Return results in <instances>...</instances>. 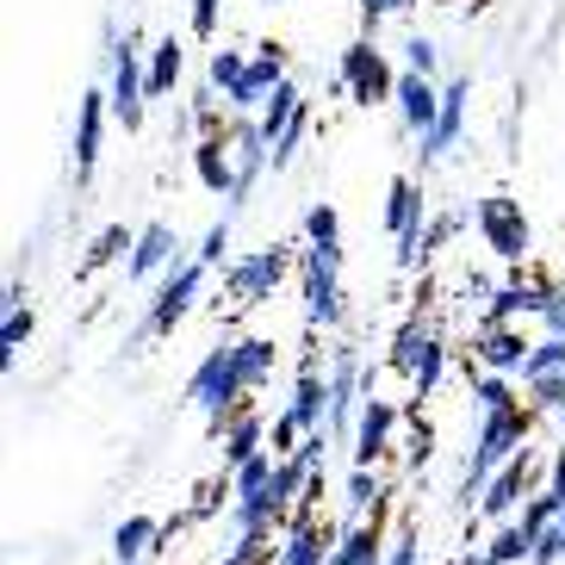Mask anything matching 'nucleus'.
Here are the masks:
<instances>
[{
  "mask_svg": "<svg viewBox=\"0 0 565 565\" xmlns=\"http://www.w3.org/2000/svg\"><path fill=\"white\" fill-rule=\"evenodd\" d=\"M274 553H280L274 534H236V547L224 553V565H274Z\"/></svg>",
  "mask_w": 565,
  "mask_h": 565,
  "instance_id": "nucleus-37",
  "label": "nucleus"
},
{
  "mask_svg": "<svg viewBox=\"0 0 565 565\" xmlns=\"http://www.w3.org/2000/svg\"><path fill=\"white\" fill-rule=\"evenodd\" d=\"M280 82H286V51H280V44H255L249 75H243V87H236V94H224V106H231V113H243V118H262V106L280 94Z\"/></svg>",
  "mask_w": 565,
  "mask_h": 565,
  "instance_id": "nucleus-11",
  "label": "nucleus"
},
{
  "mask_svg": "<svg viewBox=\"0 0 565 565\" xmlns=\"http://www.w3.org/2000/svg\"><path fill=\"white\" fill-rule=\"evenodd\" d=\"M286 416H292L305 435H330V380L317 373L311 354H299V385H292V404H286Z\"/></svg>",
  "mask_w": 565,
  "mask_h": 565,
  "instance_id": "nucleus-17",
  "label": "nucleus"
},
{
  "mask_svg": "<svg viewBox=\"0 0 565 565\" xmlns=\"http://www.w3.org/2000/svg\"><path fill=\"white\" fill-rule=\"evenodd\" d=\"M106 113H113V94H87L82 113H75V181H94L100 168V131H106Z\"/></svg>",
  "mask_w": 565,
  "mask_h": 565,
  "instance_id": "nucleus-20",
  "label": "nucleus"
},
{
  "mask_svg": "<svg viewBox=\"0 0 565 565\" xmlns=\"http://www.w3.org/2000/svg\"><path fill=\"white\" fill-rule=\"evenodd\" d=\"M385 565H423V541H416L411 522H404V529L392 534V547H385Z\"/></svg>",
  "mask_w": 565,
  "mask_h": 565,
  "instance_id": "nucleus-43",
  "label": "nucleus"
},
{
  "mask_svg": "<svg viewBox=\"0 0 565 565\" xmlns=\"http://www.w3.org/2000/svg\"><path fill=\"white\" fill-rule=\"evenodd\" d=\"M460 565H491V553H484V547H479V553H466V559H460Z\"/></svg>",
  "mask_w": 565,
  "mask_h": 565,
  "instance_id": "nucleus-54",
  "label": "nucleus"
},
{
  "mask_svg": "<svg viewBox=\"0 0 565 565\" xmlns=\"http://www.w3.org/2000/svg\"><path fill=\"white\" fill-rule=\"evenodd\" d=\"M335 541L342 534H330L323 522H317V510H292L286 515V534H280V553H274V565H330Z\"/></svg>",
  "mask_w": 565,
  "mask_h": 565,
  "instance_id": "nucleus-13",
  "label": "nucleus"
},
{
  "mask_svg": "<svg viewBox=\"0 0 565 565\" xmlns=\"http://www.w3.org/2000/svg\"><path fill=\"white\" fill-rule=\"evenodd\" d=\"M466 94H472V75H454L448 87H441V125H435L429 137H423V162H441V156L454 150V137L466 131Z\"/></svg>",
  "mask_w": 565,
  "mask_h": 565,
  "instance_id": "nucleus-21",
  "label": "nucleus"
},
{
  "mask_svg": "<svg viewBox=\"0 0 565 565\" xmlns=\"http://www.w3.org/2000/svg\"><path fill=\"white\" fill-rule=\"evenodd\" d=\"M205 274H212V267H200V262L168 267L162 286H156V299H150V317H143V330H137V335H168V330H174V323L193 311V299L205 292Z\"/></svg>",
  "mask_w": 565,
  "mask_h": 565,
  "instance_id": "nucleus-7",
  "label": "nucleus"
},
{
  "mask_svg": "<svg viewBox=\"0 0 565 565\" xmlns=\"http://www.w3.org/2000/svg\"><path fill=\"white\" fill-rule=\"evenodd\" d=\"M342 510H349V522H361L366 510L385 515V479H380V466H354L349 491H342Z\"/></svg>",
  "mask_w": 565,
  "mask_h": 565,
  "instance_id": "nucleus-29",
  "label": "nucleus"
},
{
  "mask_svg": "<svg viewBox=\"0 0 565 565\" xmlns=\"http://www.w3.org/2000/svg\"><path fill=\"white\" fill-rule=\"evenodd\" d=\"M547 491H553V498L565 503V441H559V448H553V460H547Z\"/></svg>",
  "mask_w": 565,
  "mask_h": 565,
  "instance_id": "nucleus-52",
  "label": "nucleus"
},
{
  "mask_svg": "<svg viewBox=\"0 0 565 565\" xmlns=\"http://www.w3.org/2000/svg\"><path fill=\"white\" fill-rule=\"evenodd\" d=\"M274 361H280L274 335H243V342H236V373H243L249 392H262V385L274 380Z\"/></svg>",
  "mask_w": 565,
  "mask_h": 565,
  "instance_id": "nucleus-28",
  "label": "nucleus"
},
{
  "mask_svg": "<svg viewBox=\"0 0 565 565\" xmlns=\"http://www.w3.org/2000/svg\"><path fill=\"white\" fill-rule=\"evenodd\" d=\"M255 454H274L267 448V423H262V411H249V404H243V411L231 416V429H224V466H249Z\"/></svg>",
  "mask_w": 565,
  "mask_h": 565,
  "instance_id": "nucleus-25",
  "label": "nucleus"
},
{
  "mask_svg": "<svg viewBox=\"0 0 565 565\" xmlns=\"http://www.w3.org/2000/svg\"><path fill=\"white\" fill-rule=\"evenodd\" d=\"M335 82H342V94H354V106L398 100V75H392V63L380 56V44H373V38H361V44H349V51H342Z\"/></svg>",
  "mask_w": 565,
  "mask_h": 565,
  "instance_id": "nucleus-6",
  "label": "nucleus"
},
{
  "mask_svg": "<svg viewBox=\"0 0 565 565\" xmlns=\"http://www.w3.org/2000/svg\"><path fill=\"white\" fill-rule=\"evenodd\" d=\"M559 559H565V529L534 534V553H529V565H559Z\"/></svg>",
  "mask_w": 565,
  "mask_h": 565,
  "instance_id": "nucleus-47",
  "label": "nucleus"
},
{
  "mask_svg": "<svg viewBox=\"0 0 565 565\" xmlns=\"http://www.w3.org/2000/svg\"><path fill=\"white\" fill-rule=\"evenodd\" d=\"M404 68H411V75H435V68H441V44L416 32L411 44H404Z\"/></svg>",
  "mask_w": 565,
  "mask_h": 565,
  "instance_id": "nucleus-41",
  "label": "nucleus"
},
{
  "mask_svg": "<svg viewBox=\"0 0 565 565\" xmlns=\"http://www.w3.org/2000/svg\"><path fill=\"white\" fill-rule=\"evenodd\" d=\"M392 106H398V125L416 137V143L441 125V87H435L429 75H411V68H404V75H398V100H392Z\"/></svg>",
  "mask_w": 565,
  "mask_h": 565,
  "instance_id": "nucleus-18",
  "label": "nucleus"
},
{
  "mask_svg": "<svg viewBox=\"0 0 565 565\" xmlns=\"http://www.w3.org/2000/svg\"><path fill=\"white\" fill-rule=\"evenodd\" d=\"M435 342H441V335H435V323H423V311H416L411 323H404V330L392 335V354H385V366H392V373H404V380H416Z\"/></svg>",
  "mask_w": 565,
  "mask_h": 565,
  "instance_id": "nucleus-24",
  "label": "nucleus"
},
{
  "mask_svg": "<svg viewBox=\"0 0 565 565\" xmlns=\"http://www.w3.org/2000/svg\"><path fill=\"white\" fill-rule=\"evenodd\" d=\"M32 330H38L32 305H19V311L0 317V373H13V366H19V349L32 342Z\"/></svg>",
  "mask_w": 565,
  "mask_h": 565,
  "instance_id": "nucleus-33",
  "label": "nucleus"
},
{
  "mask_svg": "<svg viewBox=\"0 0 565 565\" xmlns=\"http://www.w3.org/2000/svg\"><path fill=\"white\" fill-rule=\"evenodd\" d=\"M460 292H466V305H472V311H491V299H498V286L484 280V274H466Z\"/></svg>",
  "mask_w": 565,
  "mask_h": 565,
  "instance_id": "nucleus-50",
  "label": "nucleus"
},
{
  "mask_svg": "<svg viewBox=\"0 0 565 565\" xmlns=\"http://www.w3.org/2000/svg\"><path fill=\"white\" fill-rule=\"evenodd\" d=\"M217 13H224V0H193V38H212Z\"/></svg>",
  "mask_w": 565,
  "mask_h": 565,
  "instance_id": "nucleus-51",
  "label": "nucleus"
},
{
  "mask_svg": "<svg viewBox=\"0 0 565 565\" xmlns=\"http://www.w3.org/2000/svg\"><path fill=\"white\" fill-rule=\"evenodd\" d=\"M392 435H398V404L380 398V392H366L361 416H354V441H349L354 466H380L392 454Z\"/></svg>",
  "mask_w": 565,
  "mask_h": 565,
  "instance_id": "nucleus-15",
  "label": "nucleus"
},
{
  "mask_svg": "<svg viewBox=\"0 0 565 565\" xmlns=\"http://www.w3.org/2000/svg\"><path fill=\"white\" fill-rule=\"evenodd\" d=\"M106 68H113V118L125 131L143 125V94H150V75H143V51H137V32L118 38V25L106 19Z\"/></svg>",
  "mask_w": 565,
  "mask_h": 565,
  "instance_id": "nucleus-4",
  "label": "nucleus"
},
{
  "mask_svg": "<svg viewBox=\"0 0 565 565\" xmlns=\"http://www.w3.org/2000/svg\"><path fill=\"white\" fill-rule=\"evenodd\" d=\"M541 323H547L553 342H565V292L553 280H547V311H541Z\"/></svg>",
  "mask_w": 565,
  "mask_h": 565,
  "instance_id": "nucleus-49",
  "label": "nucleus"
},
{
  "mask_svg": "<svg viewBox=\"0 0 565 565\" xmlns=\"http://www.w3.org/2000/svg\"><path fill=\"white\" fill-rule=\"evenodd\" d=\"M416 0H361V25H366V38L380 32V19H392V13H411Z\"/></svg>",
  "mask_w": 565,
  "mask_h": 565,
  "instance_id": "nucleus-45",
  "label": "nucleus"
},
{
  "mask_svg": "<svg viewBox=\"0 0 565 565\" xmlns=\"http://www.w3.org/2000/svg\"><path fill=\"white\" fill-rule=\"evenodd\" d=\"M243 373H236V342H224V349H212L200 366H193V380H186V398H193V411L205 416V429H212V441H224V429H231V416L243 411Z\"/></svg>",
  "mask_w": 565,
  "mask_h": 565,
  "instance_id": "nucleus-2",
  "label": "nucleus"
},
{
  "mask_svg": "<svg viewBox=\"0 0 565 565\" xmlns=\"http://www.w3.org/2000/svg\"><path fill=\"white\" fill-rule=\"evenodd\" d=\"M361 404H366V366H361V354L335 349V361H330V435L342 441V448L354 441V416H361Z\"/></svg>",
  "mask_w": 565,
  "mask_h": 565,
  "instance_id": "nucleus-9",
  "label": "nucleus"
},
{
  "mask_svg": "<svg viewBox=\"0 0 565 565\" xmlns=\"http://www.w3.org/2000/svg\"><path fill=\"white\" fill-rule=\"evenodd\" d=\"M472 404H479V416H498V411H522L515 404V385L503 380V373H472Z\"/></svg>",
  "mask_w": 565,
  "mask_h": 565,
  "instance_id": "nucleus-34",
  "label": "nucleus"
},
{
  "mask_svg": "<svg viewBox=\"0 0 565 565\" xmlns=\"http://www.w3.org/2000/svg\"><path fill=\"white\" fill-rule=\"evenodd\" d=\"M299 113H305V100H299V87L292 82H280V94L262 106V131H267V143H280L292 125H299Z\"/></svg>",
  "mask_w": 565,
  "mask_h": 565,
  "instance_id": "nucleus-32",
  "label": "nucleus"
},
{
  "mask_svg": "<svg viewBox=\"0 0 565 565\" xmlns=\"http://www.w3.org/2000/svg\"><path fill=\"white\" fill-rule=\"evenodd\" d=\"M243 75H249V51H212V63H205V82L224 87V94H236Z\"/></svg>",
  "mask_w": 565,
  "mask_h": 565,
  "instance_id": "nucleus-35",
  "label": "nucleus"
},
{
  "mask_svg": "<svg viewBox=\"0 0 565 565\" xmlns=\"http://www.w3.org/2000/svg\"><path fill=\"white\" fill-rule=\"evenodd\" d=\"M529 429H534V411L479 416V435H472V454H466V472H460V503L484 498V484H491L515 454L529 448Z\"/></svg>",
  "mask_w": 565,
  "mask_h": 565,
  "instance_id": "nucleus-1",
  "label": "nucleus"
},
{
  "mask_svg": "<svg viewBox=\"0 0 565 565\" xmlns=\"http://www.w3.org/2000/svg\"><path fill=\"white\" fill-rule=\"evenodd\" d=\"M305 243H342V217H335V205H311V212H305Z\"/></svg>",
  "mask_w": 565,
  "mask_h": 565,
  "instance_id": "nucleus-40",
  "label": "nucleus"
},
{
  "mask_svg": "<svg viewBox=\"0 0 565 565\" xmlns=\"http://www.w3.org/2000/svg\"><path fill=\"white\" fill-rule=\"evenodd\" d=\"M224 143H231V162H236V193H231V212H236L249 200V186L262 181V168H274V143H267L262 118H236Z\"/></svg>",
  "mask_w": 565,
  "mask_h": 565,
  "instance_id": "nucleus-14",
  "label": "nucleus"
},
{
  "mask_svg": "<svg viewBox=\"0 0 565 565\" xmlns=\"http://www.w3.org/2000/svg\"><path fill=\"white\" fill-rule=\"evenodd\" d=\"M193 174H200L205 193H224V200H231V193H236L231 143H224V137H200V143H193Z\"/></svg>",
  "mask_w": 565,
  "mask_h": 565,
  "instance_id": "nucleus-26",
  "label": "nucleus"
},
{
  "mask_svg": "<svg viewBox=\"0 0 565 565\" xmlns=\"http://www.w3.org/2000/svg\"><path fill=\"white\" fill-rule=\"evenodd\" d=\"M224 498H236V484H231V479H212V484L200 491V503H193L186 515H200V522H205V515H217V510H224Z\"/></svg>",
  "mask_w": 565,
  "mask_h": 565,
  "instance_id": "nucleus-46",
  "label": "nucleus"
},
{
  "mask_svg": "<svg viewBox=\"0 0 565 565\" xmlns=\"http://www.w3.org/2000/svg\"><path fill=\"white\" fill-rule=\"evenodd\" d=\"M317 503H323V472H311V479H305V510H317Z\"/></svg>",
  "mask_w": 565,
  "mask_h": 565,
  "instance_id": "nucleus-53",
  "label": "nucleus"
},
{
  "mask_svg": "<svg viewBox=\"0 0 565 565\" xmlns=\"http://www.w3.org/2000/svg\"><path fill=\"white\" fill-rule=\"evenodd\" d=\"M479 231H484V243H491V255H498V262L522 267V255L534 249V231H529V217H522V200H510V193L479 200Z\"/></svg>",
  "mask_w": 565,
  "mask_h": 565,
  "instance_id": "nucleus-8",
  "label": "nucleus"
},
{
  "mask_svg": "<svg viewBox=\"0 0 565 565\" xmlns=\"http://www.w3.org/2000/svg\"><path fill=\"white\" fill-rule=\"evenodd\" d=\"M423 212H429V205H423V186L416 181L398 174V181L385 186V231H392V243H398V267H423L416 262V236L429 231V217Z\"/></svg>",
  "mask_w": 565,
  "mask_h": 565,
  "instance_id": "nucleus-10",
  "label": "nucleus"
},
{
  "mask_svg": "<svg viewBox=\"0 0 565 565\" xmlns=\"http://www.w3.org/2000/svg\"><path fill=\"white\" fill-rule=\"evenodd\" d=\"M529 479H534V448H522V454H515V460L498 472V479L484 484L479 515H491V522H503V515H510L515 503H529Z\"/></svg>",
  "mask_w": 565,
  "mask_h": 565,
  "instance_id": "nucleus-19",
  "label": "nucleus"
},
{
  "mask_svg": "<svg viewBox=\"0 0 565 565\" xmlns=\"http://www.w3.org/2000/svg\"><path fill=\"white\" fill-rule=\"evenodd\" d=\"M522 392H529V411L541 416V411H559L565 404V342H534V354H529V366H522Z\"/></svg>",
  "mask_w": 565,
  "mask_h": 565,
  "instance_id": "nucleus-12",
  "label": "nucleus"
},
{
  "mask_svg": "<svg viewBox=\"0 0 565 565\" xmlns=\"http://www.w3.org/2000/svg\"><path fill=\"white\" fill-rule=\"evenodd\" d=\"M174 249H181V243H174L168 224H143V231H137L131 262H125V274H131V280H156V274H168V267H181V262H174Z\"/></svg>",
  "mask_w": 565,
  "mask_h": 565,
  "instance_id": "nucleus-23",
  "label": "nucleus"
},
{
  "mask_svg": "<svg viewBox=\"0 0 565 565\" xmlns=\"http://www.w3.org/2000/svg\"><path fill=\"white\" fill-rule=\"evenodd\" d=\"M305 131H311V106H305V113H299V125H292V131H286L280 143H274V168H292V156H299Z\"/></svg>",
  "mask_w": 565,
  "mask_h": 565,
  "instance_id": "nucleus-44",
  "label": "nucleus"
},
{
  "mask_svg": "<svg viewBox=\"0 0 565 565\" xmlns=\"http://www.w3.org/2000/svg\"><path fill=\"white\" fill-rule=\"evenodd\" d=\"M404 460H411V472H423V466L435 460V429L416 416V429H411V441H404Z\"/></svg>",
  "mask_w": 565,
  "mask_h": 565,
  "instance_id": "nucleus-42",
  "label": "nucleus"
},
{
  "mask_svg": "<svg viewBox=\"0 0 565 565\" xmlns=\"http://www.w3.org/2000/svg\"><path fill=\"white\" fill-rule=\"evenodd\" d=\"M125 249H137V231H125V224H106L94 243H87V262H82V274H100V267H113V262H131Z\"/></svg>",
  "mask_w": 565,
  "mask_h": 565,
  "instance_id": "nucleus-31",
  "label": "nucleus"
},
{
  "mask_svg": "<svg viewBox=\"0 0 565 565\" xmlns=\"http://www.w3.org/2000/svg\"><path fill=\"white\" fill-rule=\"evenodd\" d=\"M484 553H491V565H522L534 553V534L522 529V522H510V529H498V541H491Z\"/></svg>",
  "mask_w": 565,
  "mask_h": 565,
  "instance_id": "nucleus-36",
  "label": "nucleus"
},
{
  "mask_svg": "<svg viewBox=\"0 0 565 565\" xmlns=\"http://www.w3.org/2000/svg\"><path fill=\"white\" fill-rule=\"evenodd\" d=\"M541 311H547V280H522V267H515L479 323H515V317H541Z\"/></svg>",
  "mask_w": 565,
  "mask_h": 565,
  "instance_id": "nucleus-22",
  "label": "nucleus"
},
{
  "mask_svg": "<svg viewBox=\"0 0 565 565\" xmlns=\"http://www.w3.org/2000/svg\"><path fill=\"white\" fill-rule=\"evenodd\" d=\"M181 68H186V56H181V38L168 32V38H156V51L143 56V75H150V94H174V82H181Z\"/></svg>",
  "mask_w": 565,
  "mask_h": 565,
  "instance_id": "nucleus-30",
  "label": "nucleus"
},
{
  "mask_svg": "<svg viewBox=\"0 0 565 565\" xmlns=\"http://www.w3.org/2000/svg\"><path fill=\"white\" fill-rule=\"evenodd\" d=\"M559 529H565V515H559Z\"/></svg>",
  "mask_w": 565,
  "mask_h": 565,
  "instance_id": "nucleus-55",
  "label": "nucleus"
},
{
  "mask_svg": "<svg viewBox=\"0 0 565 565\" xmlns=\"http://www.w3.org/2000/svg\"><path fill=\"white\" fill-rule=\"evenodd\" d=\"M156 534H162V522H156V515H125V522L113 529V559L118 565L156 559Z\"/></svg>",
  "mask_w": 565,
  "mask_h": 565,
  "instance_id": "nucleus-27",
  "label": "nucleus"
},
{
  "mask_svg": "<svg viewBox=\"0 0 565 565\" xmlns=\"http://www.w3.org/2000/svg\"><path fill=\"white\" fill-rule=\"evenodd\" d=\"M460 224H466L460 212H441V217H429V231L416 236V262H429V255L441 249V243H454V236H460Z\"/></svg>",
  "mask_w": 565,
  "mask_h": 565,
  "instance_id": "nucleus-39",
  "label": "nucleus"
},
{
  "mask_svg": "<svg viewBox=\"0 0 565 565\" xmlns=\"http://www.w3.org/2000/svg\"><path fill=\"white\" fill-rule=\"evenodd\" d=\"M305 280V330H335L342 323V243H311L299 262Z\"/></svg>",
  "mask_w": 565,
  "mask_h": 565,
  "instance_id": "nucleus-3",
  "label": "nucleus"
},
{
  "mask_svg": "<svg viewBox=\"0 0 565 565\" xmlns=\"http://www.w3.org/2000/svg\"><path fill=\"white\" fill-rule=\"evenodd\" d=\"M224 249H231V224H212L200 243V267H224Z\"/></svg>",
  "mask_w": 565,
  "mask_h": 565,
  "instance_id": "nucleus-48",
  "label": "nucleus"
},
{
  "mask_svg": "<svg viewBox=\"0 0 565 565\" xmlns=\"http://www.w3.org/2000/svg\"><path fill=\"white\" fill-rule=\"evenodd\" d=\"M286 267H292V255H286L280 243H267V249H249V255H236V262L224 267V292H231L236 305H267L274 292H280Z\"/></svg>",
  "mask_w": 565,
  "mask_h": 565,
  "instance_id": "nucleus-5",
  "label": "nucleus"
},
{
  "mask_svg": "<svg viewBox=\"0 0 565 565\" xmlns=\"http://www.w3.org/2000/svg\"><path fill=\"white\" fill-rule=\"evenodd\" d=\"M274 7H280V0H274Z\"/></svg>",
  "mask_w": 565,
  "mask_h": 565,
  "instance_id": "nucleus-56",
  "label": "nucleus"
},
{
  "mask_svg": "<svg viewBox=\"0 0 565 565\" xmlns=\"http://www.w3.org/2000/svg\"><path fill=\"white\" fill-rule=\"evenodd\" d=\"M529 354H534V342L515 323H479V335H472V361L484 373H503V380H522Z\"/></svg>",
  "mask_w": 565,
  "mask_h": 565,
  "instance_id": "nucleus-16",
  "label": "nucleus"
},
{
  "mask_svg": "<svg viewBox=\"0 0 565 565\" xmlns=\"http://www.w3.org/2000/svg\"><path fill=\"white\" fill-rule=\"evenodd\" d=\"M559 515H565V503L553 498V491H541V498L522 503V529H529V534H547V529H559Z\"/></svg>",
  "mask_w": 565,
  "mask_h": 565,
  "instance_id": "nucleus-38",
  "label": "nucleus"
}]
</instances>
